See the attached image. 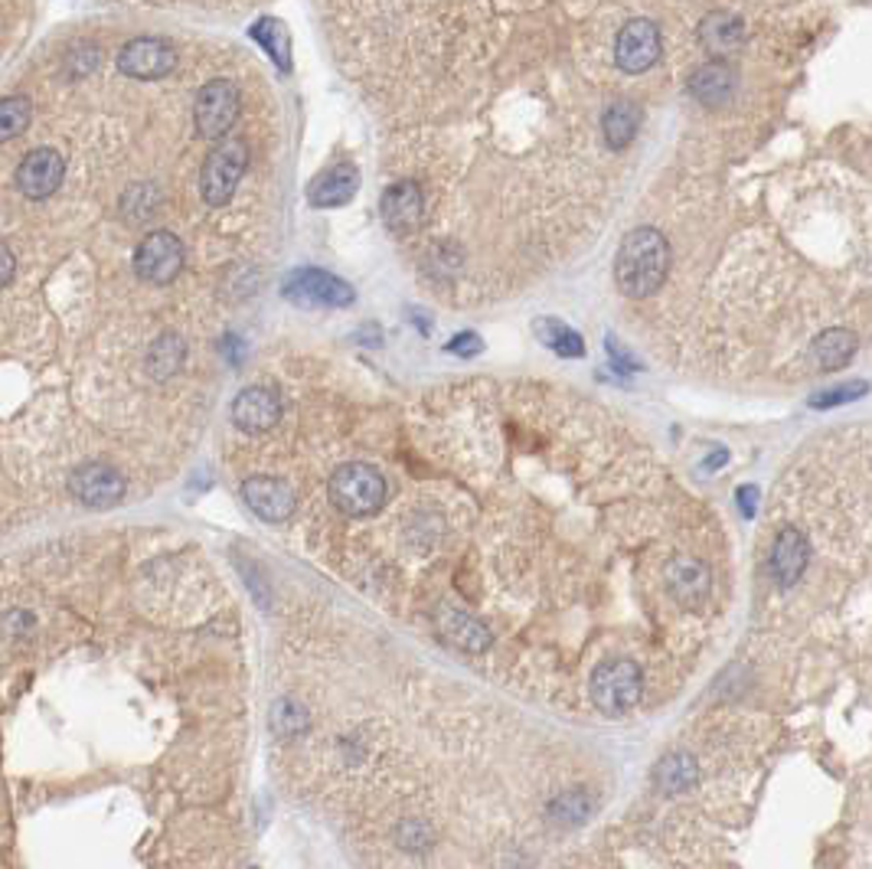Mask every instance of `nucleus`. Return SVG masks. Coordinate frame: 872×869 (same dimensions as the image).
Listing matches in <instances>:
<instances>
[{
  "label": "nucleus",
  "instance_id": "nucleus-3",
  "mask_svg": "<svg viewBox=\"0 0 872 869\" xmlns=\"http://www.w3.org/2000/svg\"><path fill=\"white\" fill-rule=\"evenodd\" d=\"M327 494L344 517H373L386 503V477L370 464H344L334 471Z\"/></svg>",
  "mask_w": 872,
  "mask_h": 869
},
{
  "label": "nucleus",
  "instance_id": "nucleus-21",
  "mask_svg": "<svg viewBox=\"0 0 872 869\" xmlns=\"http://www.w3.org/2000/svg\"><path fill=\"white\" fill-rule=\"evenodd\" d=\"M184 357H187V347H184V340L177 337V334H161L151 347H148V373L151 376H158V380H167V376H174L181 367H184Z\"/></svg>",
  "mask_w": 872,
  "mask_h": 869
},
{
  "label": "nucleus",
  "instance_id": "nucleus-17",
  "mask_svg": "<svg viewBox=\"0 0 872 869\" xmlns=\"http://www.w3.org/2000/svg\"><path fill=\"white\" fill-rule=\"evenodd\" d=\"M438 625H441V635H444L454 648H461V651L484 653L490 648V632H487L477 618H470L467 612L444 609L441 618H438Z\"/></svg>",
  "mask_w": 872,
  "mask_h": 869
},
{
  "label": "nucleus",
  "instance_id": "nucleus-12",
  "mask_svg": "<svg viewBox=\"0 0 872 869\" xmlns=\"http://www.w3.org/2000/svg\"><path fill=\"white\" fill-rule=\"evenodd\" d=\"M242 500L265 523H284L291 517V510H294L291 487L284 480H278V477H261V474L248 477L242 484Z\"/></svg>",
  "mask_w": 872,
  "mask_h": 869
},
{
  "label": "nucleus",
  "instance_id": "nucleus-2",
  "mask_svg": "<svg viewBox=\"0 0 872 869\" xmlns=\"http://www.w3.org/2000/svg\"><path fill=\"white\" fill-rule=\"evenodd\" d=\"M589 693H592V703L608 716L631 712L641 703L644 673L631 657H608L592 670Z\"/></svg>",
  "mask_w": 872,
  "mask_h": 869
},
{
  "label": "nucleus",
  "instance_id": "nucleus-10",
  "mask_svg": "<svg viewBox=\"0 0 872 869\" xmlns=\"http://www.w3.org/2000/svg\"><path fill=\"white\" fill-rule=\"evenodd\" d=\"M62 177H66V161L59 158V151L36 148L16 167V190L26 200H46L59 190Z\"/></svg>",
  "mask_w": 872,
  "mask_h": 869
},
{
  "label": "nucleus",
  "instance_id": "nucleus-7",
  "mask_svg": "<svg viewBox=\"0 0 872 869\" xmlns=\"http://www.w3.org/2000/svg\"><path fill=\"white\" fill-rule=\"evenodd\" d=\"M184 268V242L161 229V232H151L141 239L138 252H135V271L151 281V285H167L181 275Z\"/></svg>",
  "mask_w": 872,
  "mask_h": 869
},
{
  "label": "nucleus",
  "instance_id": "nucleus-33",
  "mask_svg": "<svg viewBox=\"0 0 872 869\" xmlns=\"http://www.w3.org/2000/svg\"><path fill=\"white\" fill-rule=\"evenodd\" d=\"M725 461H729V451H725V448H719L716 454H709V457H706V464H702V467H706V471H709V467H722Z\"/></svg>",
  "mask_w": 872,
  "mask_h": 869
},
{
  "label": "nucleus",
  "instance_id": "nucleus-24",
  "mask_svg": "<svg viewBox=\"0 0 872 869\" xmlns=\"http://www.w3.org/2000/svg\"><path fill=\"white\" fill-rule=\"evenodd\" d=\"M533 331H536L539 340H543L549 350H556L559 357H582V354H585V340H582L569 324H562V321H556V317H543V321H536Z\"/></svg>",
  "mask_w": 872,
  "mask_h": 869
},
{
  "label": "nucleus",
  "instance_id": "nucleus-27",
  "mask_svg": "<svg viewBox=\"0 0 872 869\" xmlns=\"http://www.w3.org/2000/svg\"><path fill=\"white\" fill-rule=\"evenodd\" d=\"M592 811V801L582 788H572V791H562L553 804H549V818L559 821V824H579L585 821Z\"/></svg>",
  "mask_w": 872,
  "mask_h": 869
},
{
  "label": "nucleus",
  "instance_id": "nucleus-19",
  "mask_svg": "<svg viewBox=\"0 0 872 869\" xmlns=\"http://www.w3.org/2000/svg\"><path fill=\"white\" fill-rule=\"evenodd\" d=\"M638 125H641V112L635 102H612L602 112V131L612 151H625L638 138Z\"/></svg>",
  "mask_w": 872,
  "mask_h": 869
},
{
  "label": "nucleus",
  "instance_id": "nucleus-31",
  "mask_svg": "<svg viewBox=\"0 0 872 869\" xmlns=\"http://www.w3.org/2000/svg\"><path fill=\"white\" fill-rule=\"evenodd\" d=\"M13 271H16V258H13V252L7 248V242H0V288L10 285Z\"/></svg>",
  "mask_w": 872,
  "mask_h": 869
},
{
  "label": "nucleus",
  "instance_id": "nucleus-18",
  "mask_svg": "<svg viewBox=\"0 0 872 869\" xmlns=\"http://www.w3.org/2000/svg\"><path fill=\"white\" fill-rule=\"evenodd\" d=\"M689 92L702 102V105H725L735 92V76L729 66L722 62H706L702 69L693 72L689 79Z\"/></svg>",
  "mask_w": 872,
  "mask_h": 869
},
{
  "label": "nucleus",
  "instance_id": "nucleus-23",
  "mask_svg": "<svg viewBox=\"0 0 872 869\" xmlns=\"http://www.w3.org/2000/svg\"><path fill=\"white\" fill-rule=\"evenodd\" d=\"M853 350H857V337L850 331L834 327V331H827V334L817 337L814 360L821 363V370H840V367H847V360L853 357Z\"/></svg>",
  "mask_w": 872,
  "mask_h": 869
},
{
  "label": "nucleus",
  "instance_id": "nucleus-14",
  "mask_svg": "<svg viewBox=\"0 0 872 869\" xmlns=\"http://www.w3.org/2000/svg\"><path fill=\"white\" fill-rule=\"evenodd\" d=\"M807 559H811V546L804 540L801 530L794 526H784L771 546V576L778 586H794L804 569H807Z\"/></svg>",
  "mask_w": 872,
  "mask_h": 869
},
{
  "label": "nucleus",
  "instance_id": "nucleus-6",
  "mask_svg": "<svg viewBox=\"0 0 872 869\" xmlns=\"http://www.w3.org/2000/svg\"><path fill=\"white\" fill-rule=\"evenodd\" d=\"M239 118V89L229 79H213L197 92L194 102V121L197 131L210 141L222 138Z\"/></svg>",
  "mask_w": 872,
  "mask_h": 869
},
{
  "label": "nucleus",
  "instance_id": "nucleus-15",
  "mask_svg": "<svg viewBox=\"0 0 872 869\" xmlns=\"http://www.w3.org/2000/svg\"><path fill=\"white\" fill-rule=\"evenodd\" d=\"M383 219L393 232H412L419 222H422V213H426V197L419 190V184L412 181H399L393 184L386 194H383Z\"/></svg>",
  "mask_w": 872,
  "mask_h": 869
},
{
  "label": "nucleus",
  "instance_id": "nucleus-1",
  "mask_svg": "<svg viewBox=\"0 0 872 869\" xmlns=\"http://www.w3.org/2000/svg\"><path fill=\"white\" fill-rule=\"evenodd\" d=\"M670 268V245L656 229H635L625 235L615 258V281L628 298H648L663 285Z\"/></svg>",
  "mask_w": 872,
  "mask_h": 869
},
{
  "label": "nucleus",
  "instance_id": "nucleus-20",
  "mask_svg": "<svg viewBox=\"0 0 872 869\" xmlns=\"http://www.w3.org/2000/svg\"><path fill=\"white\" fill-rule=\"evenodd\" d=\"M699 39L709 53L716 56H729L742 46V20L732 13H712L702 20L699 26Z\"/></svg>",
  "mask_w": 872,
  "mask_h": 869
},
{
  "label": "nucleus",
  "instance_id": "nucleus-9",
  "mask_svg": "<svg viewBox=\"0 0 872 869\" xmlns=\"http://www.w3.org/2000/svg\"><path fill=\"white\" fill-rule=\"evenodd\" d=\"M69 494L85 507H115L125 497V477L102 461H89L69 474Z\"/></svg>",
  "mask_w": 872,
  "mask_h": 869
},
{
  "label": "nucleus",
  "instance_id": "nucleus-32",
  "mask_svg": "<svg viewBox=\"0 0 872 869\" xmlns=\"http://www.w3.org/2000/svg\"><path fill=\"white\" fill-rule=\"evenodd\" d=\"M755 500H758V490H755V487L739 490V507H742V513H745L748 520L755 517Z\"/></svg>",
  "mask_w": 872,
  "mask_h": 869
},
{
  "label": "nucleus",
  "instance_id": "nucleus-30",
  "mask_svg": "<svg viewBox=\"0 0 872 869\" xmlns=\"http://www.w3.org/2000/svg\"><path fill=\"white\" fill-rule=\"evenodd\" d=\"M447 350H451V354H461V357H470V354L480 350V340H477L474 334H457V337L447 344Z\"/></svg>",
  "mask_w": 872,
  "mask_h": 869
},
{
  "label": "nucleus",
  "instance_id": "nucleus-22",
  "mask_svg": "<svg viewBox=\"0 0 872 869\" xmlns=\"http://www.w3.org/2000/svg\"><path fill=\"white\" fill-rule=\"evenodd\" d=\"M699 778V768H696V758L686 755V752H670L666 758H660L656 765V785L670 795H679V791H689Z\"/></svg>",
  "mask_w": 872,
  "mask_h": 869
},
{
  "label": "nucleus",
  "instance_id": "nucleus-11",
  "mask_svg": "<svg viewBox=\"0 0 872 869\" xmlns=\"http://www.w3.org/2000/svg\"><path fill=\"white\" fill-rule=\"evenodd\" d=\"M660 59V30L651 20H631L621 26L618 43H615V62L628 76L648 72Z\"/></svg>",
  "mask_w": 872,
  "mask_h": 869
},
{
  "label": "nucleus",
  "instance_id": "nucleus-4",
  "mask_svg": "<svg viewBox=\"0 0 872 869\" xmlns=\"http://www.w3.org/2000/svg\"><path fill=\"white\" fill-rule=\"evenodd\" d=\"M248 167V148L242 141H222L200 171V194L210 207H225Z\"/></svg>",
  "mask_w": 872,
  "mask_h": 869
},
{
  "label": "nucleus",
  "instance_id": "nucleus-28",
  "mask_svg": "<svg viewBox=\"0 0 872 869\" xmlns=\"http://www.w3.org/2000/svg\"><path fill=\"white\" fill-rule=\"evenodd\" d=\"M158 204H161V194H158L151 184H138V187H131V190L125 194L121 210H125V217L141 222V219H148L154 210H158Z\"/></svg>",
  "mask_w": 872,
  "mask_h": 869
},
{
  "label": "nucleus",
  "instance_id": "nucleus-13",
  "mask_svg": "<svg viewBox=\"0 0 872 869\" xmlns=\"http://www.w3.org/2000/svg\"><path fill=\"white\" fill-rule=\"evenodd\" d=\"M281 419V399L278 393L265 386H248L232 399V422L242 432H265Z\"/></svg>",
  "mask_w": 872,
  "mask_h": 869
},
{
  "label": "nucleus",
  "instance_id": "nucleus-16",
  "mask_svg": "<svg viewBox=\"0 0 872 869\" xmlns=\"http://www.w3.org/2000/svg\"><path fill=\"white\" fill-rule=\"evenodd\" d=\"M357 187H360V174H357V167H353V164H334V167H327L324 174L314 177V184H311V190H307V200H311L314 207H321V210L344 207V204L353 200Z\"/></svg>",
  "mask_w": 872,
  "mask_h": 869
},
{
  "label": "nucleus",
  "instance_id": "nucleus-25",
  "mask_svg": "<svg viewBox=\"0 0 872 869\" xmlns=\"http://www.w3.org/2000/svg\"><path fill=\"white\" fill-rule=\"evenodd\" d=\"M252 36L268 49V56L281 66V69H288L291 66V39H288V30L278 23V20H271V16H261L255 26H252Z\"/></svg>",
  "mask_w": 872,
  "mask_h": 869
},
{
  "label": "nucleus",
  "instance_id": "nucleus-5",
  "mask_svg": "<svg viewBox=\"0 0 872 869\" xmlns=\"http://www.w3.org/2000/svg\"><path fill=\"white\" fill-rule=\"evenodd\" d=\"M281 294L301 308H347V304H353V288L324 268H294L284 278Z\"/></svg>",
  "mask_w": 872,
  "mask_h": 869
},
{
  "label": "nucleus",
  "instance_id": "nucleus-26",
  "mask_svg": "<svg viewBox=\"0 0 872 869\" xmlns=\"http://www.w3.org/2000/svg\"><path fill=\"white\" fill-rule=\"evenodd\" d=\"M30 125V102L23 95L0 99V144L13 141Z\"/></svg>",
  "mask_w": 872,
  "mask_h": 869
},
{
  "label": "nucleus",
  "instance_id": "nucleus-8",
  "mask_svg": "<svg viewBox=\"0 0 872 869\" xmlns=\"http://www.w3.org/2000/svg\"><path fill=\"white\" fill-rule=\"evenodd\" d=\"M174 66H177L174 46L158 39V36H138V39L125 43L118 53V69L131 79H141V82L164 79L167 72H174Z\"/></svg>",
  "mask_w": 872,
  "mask_h": 869
},
{
  "label": "nucleus",
  "instance_id": "nucleus-29",
  "mask_svg": "<svg viewBox=\"0 0 872 869\" xmlns=\"http://www.w3.org/2000/svg\"><path fill=\"white\" fill-rule=\"evenodd\" d=\"M867 390H870V383H863V380H857V383H847V386H837V390H830V393H821V396H811V406H814V409H830V406H840V403H853V399H860V396H867Z\"/></svg>",
  "mask_w": 872,
  "mask_h": 869
}]
</instances>
